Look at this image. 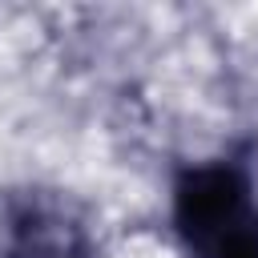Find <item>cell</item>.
Returning <instances> with one entry per match:
<instances>
[{
  "instance_id": "cell-2",
  "label": "cell",
  "mask_w": 258,
  "mask_h": 258,
  "mask_svg": "<svg viewBox=\"0 0 258 258\" xmlns=\"http://www.w3.org/2000/svg\"><path fill=\"white\" fill-rule=\"evenodd\" d=\"M89 210L56 185L24 181L0 194V258H97Z\"/></svg>"
},
{
  "instance_id": "cell-1",
  "label": "cell",
  "mask_w": 258,
  "mask_h": 258,
  "mask_svg": "<svg viewBox=\"0 0 258 258\" xmlns=\"http://www.w3.org/2000/svg\"><path fill=\"white\" fill-rule=\"evenodd\" d=\"M169 226L181 258H258V181L246 153L177 165Z\"/></svg>"
}]
</instances>
